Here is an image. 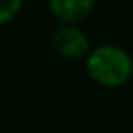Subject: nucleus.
Masks as SVG:
<instances>
[{
	"label": "nucleus",
	"instance_id": "nucleus-1",
	"mask_svg": "<svg viewBox=\"0 0 133 133\" xmlns=\"http://www.w3.org/2000/svg\"><path fill=\"white\" fill-rule=\"evenodd\" d=\"M84 69L92 82L102 88H121L133 76V57L125 47L100 43L84 59Z\"/></svg>",
	"mask_w": 133,
	"mask_h": 133
},
{
	"label": "nucleus",
	"instance_id": "nucleus-2",
	"mask_svg": "<svg viewBox=\"0 0 133 133\" xmlns=\"http://www.w3.org/2000/svg\"><path fill=\"white\" fill-rule=\"evenodd\" d=\"M51 47L66 61H84L92 43L80 24H57L51 33Z\"/></svg>",
	"mask_w": 133,
	"mask_h": 133
},
{
	"label": "nucleus",
	"instance_id": "nucleus-4",
	"mask_svg": "<svg viewBox=\"0 0 133 133\" xmlns=\"http://www.w3.org/2000/svg\"><path fill=\"white\" fill-rule=\"evenodd\" d=\"M24 8V0H0V25H8Z\"/></svg>",
	"mask_w": 133,
	"mask_h": 133
},
{
	"label": "nucleus",
	"instance_id": "nucleus-5",
	"mask_svg": "<svg viewBox=\"0 0 133 133\" xmlns=\"http://www.w3.org/2000/svg\"><path fill=\"white\" fill-rule=\"evenodd\" d=\"M71 133H82V131H71Z\"/></svg>",
	"mask_w": 133,
	"mask_h": 133
},
{
	"label": "nucleus",
	"instance_id": "nucleus-3",
	"mask_svg": "<svg viewBox=\"0 0 133 133\" xmlns=\"http://www.w3.org/2000/svg\"><path fill=\"white\" fill-rule=\"evenodd\" d=\"M98 0H47V10L59 24H82Z\"/></svg>",
	"mask_w": 133,
	"mask_h": 133
}]
</instances>
